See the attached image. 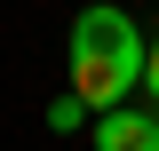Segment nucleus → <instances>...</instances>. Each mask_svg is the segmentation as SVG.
I'll use <instances>...</instances> for the list:
<instances>
[{
  "mask_svg": "<svg viewBox=\"0 0 159 151\" xmlns=\"http://www.w3.org/2000/svg\"><path fill=\"white\" fill-rule=\"evenodd\" d=\"M135 88H143V24L127 8H80V24H72V95L103 119Z\"/></svg>",
  "mask_w": 159,
  "mask_h": 151,
  "instance_id": "f257e3e1",
  "label": "nucleus"
},
{
  "mask_svg": "<svg viewBox=\"0 0 159 151\" xmlns=\"http://www.w3.org/2000/svg\"><path fill=\"white\" fill-rule=\"evenodd\" d=\"M80 112H88L80 95H56V103H48V127H56V135H72V127H80Z\"/></svg>",
  "mask_w": 159,
  "mask_h": 151,
  "instance_id": "7ed1b4c3",
  "label": "nucleus"
},
{
  "mask_svg": "<svg viewBox=\"0 0 159 151\" xmlns=\"http://www.w3.org/2000/svg\"><path fill=\"white\" fill-rule=\"evenodd\" d=\"M96 151H159V119L143 103H119L96 119Z\"/></svg>",
  "mask_w": 159,
  "mask_h": 151,
  "instance_id": "f03ea898",
  "label": "nucleus"
},
{
  "mask_svg": "<svg viewBox=\"0 0 159 151\" xmlns=\"http://www.w3.org/2000/svg\"><path fill=\"white\" fill-rule=\"evenodd\" d=\"M143 95H151V103H159V40H151V48H143Z\"/></svg>",
  "mask_w": 159,
  "mask_h": 151,
  "instance_id": "20e7f679",
  "label": "nucleus"
}]
</instances>
